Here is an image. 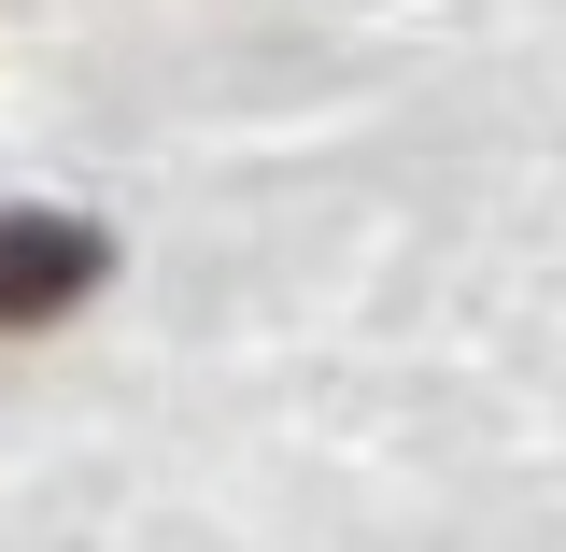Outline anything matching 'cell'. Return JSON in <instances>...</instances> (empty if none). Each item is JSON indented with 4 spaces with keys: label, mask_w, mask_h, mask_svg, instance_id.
Masks as SVG:
<instances>
[{
    "label": "cell",
    "mask_w": 566,
    "mask_h": 552,
    "mask_svg": "<svg viewBox=\"0 0 566 552\" xmlns=\"http://www.w3.org/2000/svg\"><path fill=\"white\" fill-rule=\"evenodd\" d=\"M114 283V227H85V212H0V326H57Z\"/></svg>",
    "instance_id": "1"
}]
</instances>
